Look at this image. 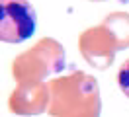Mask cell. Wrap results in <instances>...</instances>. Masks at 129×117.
Wrapping results in <instances>:
<instances>
[{
  "mask_svg": "<svg viewBox=\"0 0 129 117\" xmlns=\"http://www.w3.org/2000/svg\"><path fill=\"white\" fill-rule=\"evenodd\" d=\"M37 29V16L27 0H0V39L22 43Z\"/></svg>",
  "mask_w": 129,
  "mask_h": 117,
  "instance_id": "6da1fadb",
  "label": "cell"
},
{
  "mask_svg": "<svg viewBox=\"0 0 129 117\" xmlns=\"http://www.w3.org/2000/svg\"><path fill=\"white\" fill-rule=\"evenodd\" d=\"M117 84H119L121 92L129 98V59L121 64L119 72H117Z\"/></svg>",
  "mask_w": 129,
  "mask_h": 117,
  "instance_id": "7a4b0ae2",
  "label": "cell"
}]
</instances>
